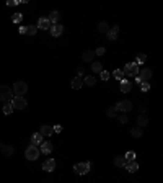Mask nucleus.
Listing matches in <instances>:
<instances>
[{"instance_id":"32","label":"nucleus","mask_w":163,"mask_h":183,"mask_svg":"<svg viewBox=\"0 0 163 183\" xmlns=\"http://www.w3.org/2000/svg\"><path fill=\"white\" fill-rule=\"evenodd\" d=\"M145 59H147V56H145V54H139V56H137V60H136V64L139 65V64L145 62Z\"/></svg>"},{"instance_id":"27","label":"nucleus","mask_w":163,"mask_h":183,"mask_svg":"<svg viewBox=\"0 0 163 183\" xmlns=\"http://www.w3.org/2000/svg\"><path fill=\"white\" fill-rule=\"evenodd\" d=\"M36 30H38V26H36V25H30V26H26V35H30V36L36 35Z\"/></svg>"},{"instance_id":"21","label":"nucleus","mask_w":163,"mask_h":183,"mask_svg":"<svg viewBox=\"0 0 163 183\" xmlns=\"http://www.w3.org/2000/svg\"><path fill=\"white\" fill-rule=\"evenodd\" d=\"M126 159H124L122 156H118V157H114V165L116 167H126Z\"/></svg>"},{"instance_id":"20","label":"nucleus","mask_w":163,"mask_h":183,"mask_svg":"<svg viewBox=\"0 0 163 183\" xmlns=\"http://www.w3.org/2000/svg\"><path fill=\"white\" fill-rule=\"evenodd\" d=\"M93 57H95V53H93V51H85L83 56H82V59H83L85 62H92Z\"/></svg>"},{"instance_id":"4","label":"nucleus","mask_w":163,"mask_h":183,"mask_svg":"<svg viewBox=\"0 0 163 183\" xmlns=\"http://www.w3.org/2000/svg\"><path fill=\"white\" fill-rule=\"evenodd\" d=\"M28 106V101L23 97H13L12 98V108L13 110H25Z\"/></svg>"},{"instance_id":"22","label":"nucleus","mask_w":163,"mask_h":183,"mask_svg":"<svg viewBox=\"0 0 163 183\" xmlns=\"http://www.w3.org/2000/svg\"><path fill=\"white\" fill-rule=\"evenodd\" d=\"M96 28H98L100 33H108V31H109V25H108L106 21H100Z\"/></svg>"},{"instance_id":"36","label":"nucleus","mask_w":163,"mask_h":183,"mask_svg":"<svg viewBox=\"0 0 163 183\" xmlns=\"http://www.w3.org/2000/svg\"><path fill=\"white\" fill-rule=\"evenodd\" d=\"M12 111H13L12 105H5V106H3V113H5V115H12Z\"/></svg>"},{"instance_id":"2","label":"nucleus","mask_w":163,"mask_h":183,"mask_svg":"<svg viewBox=\"0 0 163 183\" xmlns=\"http://www.w3.org/2000/svg\"><path fill=\"white\" fill-rule=\"evenodd\" d=\"M39 149L36 147V145H28L26 151H25V157L28 159V160H36L38 157H39Z\"/></svg>"},{"instance_id":"41","label":"nucleus","mask_w":163,"mask_h":183,"mask_svg":"<svg viewBox=\"0 0 163 183\" xmlns=\"http://www.w3.org/2000/svg\"><path fill=\"white\" fill-rule=\"evenodd\" d=\"M145 110H147V108H145V106L142 105L140 108H139V113H140V115H145Z\"/></svg>"},{"instance_id":"26","label":"nucleus","mask_w":163,"mask_h":183,"mask_svg":"<svg viewBox=\"0 0 163 183\" xmlns=\"http://www.w3.org/2000/svg\"><path fill=\"white\" fill-rule=\"evenodd\" d=\"M124 159H126V162H132V160H136V152L134 151H129L126 156H122Z\"/></svg>"},{"instance_id":"19","label":"nucleus","mask_w":163,"mask_h":183,"mask_svg":"<svg viewBox=\"0 0 163 183\" xmlns=\"http://www.w3.org/2000/svg\"><path fill=\"white\" fill-rule=\"evenodd\" d=\"M41 142H42V136L39 133H34V134L31 136V142H30L31 145H38V144L41 145Z\"/></svg>"},{"instance_id":"37","label":"nucleus","mask_w":163,"mask_h":183,"mask_svg":"<svg viewBox=\"0 0 163 183\" xmlns=\"http://www.w3.org/2000/svg\"><path fill=\"white\" fill-rule=\"evenodd\" d=\"M104 53H106V49H104V48H101V46H100V48H98L96 51H95V54H98V56H103Z\"/></svg>"},{"instance_id":"42","label":"nucleus","mask_w":163,"mask_h":183,"mask_svg":"<svg viewBox=\"0 0 163 183\" xmlns=\"http://www.w3.org/2000/svg\"><path fill=\"white\" fill-rule=\"evenodd\" d=\"M21 33V35H26V26H20V30H18Z\"/></svg>"},{"instance_id":"29","label":"nucleus","mask_w":163,"mask_h":183,"mask_svg":"<svg viewBox=\"0 0 163 183\" xmlns=\"http://www.w3.org/2000/svg\"><path fill=\"white\" fill-rule=\"evenodd\" d=\"M92 70H93V72H101V70H103L101 62H93L92 64Z\"/></svg>"},{"instance_id":"23","label":"nucleus","mask_w":163,"mask_h":183,"mask_svg":"<svg viewBox=\"0 0 163 183\" xmlns=\"http://www.w3.org/2000/svg\"><path fill=\"white\" fill-rule=\"evenodd\" d=\"M83 83H85V85H88V87H93L95 83H96V79H95L93 75H87L83 79Z\"/></svg>"},{"instance_id":"33","label":"nucleus","mask_w":163,"mask_h":183,"mask_svg":"<svg viewBox=\"0 0 163 183\" xmlns=\"http://www.w3.org/2000/svg\"><path fill=\"white\" fill-rule=\"evenodd\" d=\"M21 18H23V13H15L13 15V23H20Z\"/></svg>"},{"instance_id":"40","label":"nucleus","mask_w":163,"mask_h":183,"mask_svg":"<svg viewBox=\"0 0 163 183\" xmlns=\"http://www.w3.org/2000/svg\"><path fill=\"white\" fill-rule=\"evenodd\" d=\"M18 3H20V2H16V0H8V2H7V5L10 7V5H18Z\"/></svg>"},{"instance_id":"15","label":"nucleus","mask_w":163,"mask_h":183,"mask_svg":"<svg viewBox=\"0 0 163 183\" xmlns=\"http://www.w3.org/2000/svg\"><path fill=\"white\" fill-rule=\"evenodd\" d=\"M70 87L74 88V90H80V88L83 87V79H82V77H75L74 80H72Z\"/></svg>"},{"instance_id":"31","label":"nucleus","mask_w":163,"mask_h":183,"mask_svg":"<svg viewBox=\"0 0 163 183\" xmlns=\"http://www.w3.org/2000/svg\"><path fill=\"white\" fill-rule=\"evenodd\" d=\"M131 134H132V137H140V136H142V129L140 128H134V129H131Z\"/></svg>"},{"instance_id":"11","label":"nucleus","mask_w":163,"mask_h":183,"mask_svg":"<svg viewBox=\"0 0 163 183\" xmlns=\"http://www.w3.org/2000/svg\"><path fill=\"white\" fill-rule=\"evenodd\" d=\"M56 168V160L54 159H49V160H46L44 163H42V170L44 172H52Z\"/></svg>"},{"instance_id":"7","label":"nucleus","mask_w":163,"mask_h":183,"mask_svg":"<svg viewBox=\"0 0 163 183\" xmlns=\"http://www.w3.org/2000/svg\"><path fill=\"white\" fill-rule=\"evenodd\" d=\"M114 108H116V111H122V113H127V111H131V110H132V101H129V100H122V101H119Z\"/></svg>"},{"instance_id":"35","label":"nucleus","mask_w":163,"mask_h":183,"mask_svg":"<svg viewBox=\"0 0 163 183\" xmlns=\"http://www.w3.org/2000/svg\"><path fill=\"white\" fill-rule=\"evenodd\" d=\"M100 74H101V80H109V75H111L109 72H106V70H101Z\"/></svg>"},{"instance_id":"30","label":"nucleus","mask_w":163,"mask_h":183,"mask_svg":"<svg viewBox=\"0 0 163 183\" xmlns=\"http://www.w3.org/2000/svg\"><path fill=\"white\" fill-rule=\"evenodd\" d=\"M113 75H114V79H118V80H122V79H124V72L121 69H118V70H114V72H113Z\"/></svg>"},{"instance_id":"25","label":"nucleus","mask_w":163,"mask_h":183,"mask_svg":"<svg viewBox=\"0 0 163 183\" xmlns=\"http://www.w3.org/2000/svg\"><path fill=\"white\" fill-rule=\"evenodd\" d=\"M2 152H3V156H13V154H15V149H13L12 145H3Z\"/></svg>"},{"instance_id":"6","label":"nucleus","mask_w":163,"mask_h":183,"mask_svg":"<svg viewBox=\"0 0 163 183\" xmlns=\"http://www.w3.org/2000/svg\"><path fill=\"white\" fill-rule=\"evenodd\" d=\"M90 167H92L90 162H82V163H77L74 167V170H75V173H78V175H85V173H88Z\"/></svg>"},{"instance_id":"13","label":"nucleus","mask_w":163,"mask_h":183,"mask_svg":"<svg viewBox=\"0 0 163 183\" xmlns=\"http://www.w3.org/2000/svg\"><path fill=\"white\" fill-rule=\"evenodd\" d=\"M139 77H140L142 82H148L152 79V70L150 69H142L140 70V75H139Z\"/></svg>"},{"instance_id":"24","label":"nucleus","mask_w":163,"mask_h":183,"mask_svg":"<svg viewBox=\"0 0 163 183\" xmlns=\"http://www.w3.org/2000/svg\"><path fill=\"white\" fill-rule=\"evenodd\" d=\"M137 124L140 126V128H142V126H147V124H148V118H147L145 115H139V118H137Z\"/></svg>"},{"instance_id":"39","label":"nucleus","mask_w":163,"mask_h":183,"mask_svg":"<svg viewBox=\"0 0 163 183\" xmlns=\"http://www.w3.org/2000/svg\"><path fill=\"white\" fill-rule=\"evenodd\" d=\"M119 121H121L122 124H124V123H127V116H126V115H121V116H119Z\"/></svg>"},{"instance_id":"9","label":"nucleus","mask_w":163,"mask_h":183,"mask_svg":"<svg viewBox=\"0 0 163 183\" xmlns=\"http://www.w3.org/2000/svg\"><path fill=\"white\" fill-rule=\"evenodd\" d=\"M62 33H64V26H62V25H59V23H57V25H52V26H51V35L54 36V38H57V36H60Z\"/></svg>"},{"instance_id":"28","label":"nucleus","mask_w":163,"mask_h":183,"mask_svg":"<svg viewBox=\"0 0 163 183\" xmlns=\"http://www.w3.org/2000/svg\"><path fill=\"white\" fill-rule=\"evenodd\" d=\"M106 115H108V118H116V115H118V111H116V108H108L106 110Z\"/></svg>"},{"instance_id":"34","label":"nucleus","mask_w":163,"mask_h":183,"mask_svg":"<svg viewBox=\"0 0 163 183\" xmlns=\"http://www.w3.org/2000/svg\"><path fill=\"white\" fill-rule=\"evenodd\" d=\"M140 90H142V92H148V90H150L148 82H142V83H140Z\"/></svg>"},{"instance_id":"43","label":"nucleus","mask_w":163,"mask_h":183,"mask_svg":"<svg viewBox=\"0 0 163 183\" xmlns=\"http://www.w3.org/2000/svg\"><path fill=\"white\" fill-rule=\"evenodd\" d=\"M136 83H139V85L142 83V80H140V77H139V75H136Z\"/></svg>"},{"instance_id":"16","label":"nucleus","mask_w":163,"mask_h":183,"mask_svg":"<svg viewBox=\"0 0 163 183\" xmlns=\"http://www.w3.org/2000/svg\"><path fill=\"white\" fill-rule=\"evenodd\" d=\"M59 18H60V13L54 10V12H51L49 13V16H47V20L51 21V25H57V21H59Z\"/></svg>"},{"instance_id":"8","label":"nucleus","mask_w":163,"mask_h":183,"mask_svg":"<svg viewBox=\"0 0 163 183\" xmlns=\"http://www.w3.org/2000/svg\"><path fill=\"white\" fill-rule=\"evenodd\" d=\"M39 134L42 136V137H49V136H52L54 134V131H52V126H49V124H42L41 128H39Z\"/></svg>"},{"instance_id":"14","label":"nucleus","mask_w":163,"mask_h":183,"mask_svg":"<svg viewBox=\"0 0 163 183\" xmlns=\"http://www.w3.org/2000/svg\"><path fill=\"white\" fill-rule=\"evenodd\" d=\"M119 88H121V92H122V93H127V92H131L132 85H131V82H129L127 79H122V80H121V85H119Z\"/></svg>"},{"instance_id":"1","label":"nucleus","mask_w":163,"mask_h":183,"mask_svg":"<svg viewBox=\"0 0 163 183\" xmlns=\"http://www.w3.org/2000/svg\"><path fill=\"white\" fill-rule=\"evenodd\" d=\"M12 92L15 93V97H23L28 92V85L25 82H15V83H13Z\"/></svg>"},{"instance_id":"10","label":"nucleus","mask_w":163,"mask_h":183,"mask_svg":"<svg viewBox=\"0 0 163 183\" xmlns=\"http://www.w3.org/2000/svg\"><path fill=\"white\" fill-rule=\"evenodd\" d=\"M118 33H119V26L114 25L113 28H109V31L106 33V36H108V41H114L118 38Z\"/></svg>"},{"instance_id":"17","label":"nucleus","mask_w":163,"mask_h":183,"mask_svg":"<svg viewBox=\"0 0 163 183\" xmlns=\"http://www.w3.org/2000/svg\"><path fill=\"white\" fill-rule=\"evenodd\" d=\"M39 152H42V154H49L52 152V144L51 142H41V151Z\"/></svg>"},{"instance_id":"38","label":"nucleus","mask_w":163,"mask_h":183,"mask_svg":"<svg viewBox=\"0 0 163 183\" xmlns=\"http://www.w3.org/2000/svg\"><path fill=\"white\" fill-rule=\"evenodd\" d=\"M52 131H54V133H62V126H60V124L52 126Z\"/></svg>"},{"instance_id":"3","label":"nucleus","mask_w":163,"mask_h":183,"mask_svg":"<svg viewBox=\"0 0 163 183\" xmlns=\"http://www.w3.org/2000/svg\"><path fill=\"white\" fill-rule=\"evenodd\" d=\"M122 72H124V75L136 77V75H139V65H137L136 62H129L126 67L122 69Z\"/></svg>"},{"instance_id":"44","label":"nucleus","mask_w":163,"mask_h":183,"mask_svg":"<svg viewBox=\"0 0 163 183\" xmlns=\"http://www.w3.org/2000/svg\"><path fill=\"white\" fill-rule=\"evenodd\" d=\"M82 75H83V69L80 67V69H78V77H82Z\"/></svg>"},{"instance_id":"18","label":"nucleus","mask_w":163,"mask_h":183,"mask_svg":"<svg viewBox=\"0 0 163 183\" xmlns=\"http://www.w3.org/2000/svg\"><path fill=\"white\" fill-rule=\"evenodd\" d=\"M126 168H127V172H129V173H134V172H137V170H139V163H137L136 160L127 162V163H126Z\"/></svg>"},{"instance_id":"45","label":"nucleus","mask_w":163,"mask_h":183,"mask_svg":"<svg viewBox=\"0 0 163 183\" xmlns=\"http://www.w3.org/2000/svg\"><path fill=\"white\" fill-rule=\"evenodd\" d=\"M0 147H2V144H0Z\"/></svg>"},{"instance_id":"5","label":"nucleus","mask_w":163,"mask_h":183,"mask_svg":"<svg viewBox=\"0 0 163 183\" xmlns=\"http://www.w3.org/2000/svg\"><path fill=\"white\" fill-rule=\"evenodd\" d=\"M13 98V92L10 90V87L2 85L0 87V101H10Z\"/></svg>"},{"instance_id":"12","label":"nucleus","mask_w":163,"mask_h":183,"mask_svg":"<svg viewBox=\"0 0 163 183\" xmlns=\"http://www.w3.org/2000/svg\"><path fill=\"white\" fill-rule=\"evenodd\" d=\"M51 21L47 20V16H41L39 21H38V28H41V30H47V28H51Z\"/></svg>"}]
</instances>
